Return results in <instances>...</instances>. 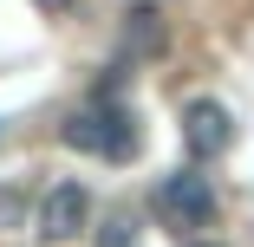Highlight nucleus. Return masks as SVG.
Returning a JSON list of instances; mask_svg holds the SVG:
<instances>
[{
	"instance_id": "obj_1",
	"label": "nucleus",
	"mask_w": 254,
	"mask_h": 247,
	"mask_svg": "<svg viewBox=\"0 0 254 247\" xmlns=\"http://www.w3.org/2000/svg\"><path fill=\"white\" fill-rule=\"evenodd\" d=\"M65 143H72V150H85V156L130 163V156H137V124H130V111H118V104H91V111H72Z\"/></svg>"
},
{
	"instance_id": "obj_2",
	"label": "nucleus",
	"mask_w": 254,
	"mask_h": 247,
	"mask_svg": "<svg viewBox=\"0 0 254 247\" xmlns=\"http://www.w3.org/2000/svg\"><path fill=\"white\" fill-rule=\"evenodd\" d=\"M157 215H163V228L195 234V228L215 221V195H209L202 176H163V182H157Z\"/></svg>"
},
{
	"instance_id": "obj_3",
	"label": "nucleus",
	"mask_w": 254,
	"mask_h": 247,
	"mask_svg": "<svg viewBox=\"0 0 254 247\" xmlns=\"http://www.w3.org/2000/svg\"><path fill=\"white\" fill-rule=\"evenodd\" d=\"M33 228H39V241H53V247L59 241H78L91 228V195L78 182H53V189L39 195V221Z\"/></svg>"
},
{
	"instance_id": "obj_4",
	"label": "nucleus",
	"mask_w": 254,
	"mask_h": 247,
	"mask_svg": "<svg viewBox=\"0 0 254 247\" xmlns=\"http://www.w3.org/2000/svg\"><path fill=\"white\" fill-rule=\"evenodd\" d=\"M228 143H235V117L215 104V98H189L183 104V150L195 163H215Z\"/></svg>"
},
{
	"instance_id": "obj_5",
	"label": "nucleus",
	"mask_w": 254,
	"mask_h": 247,
	"mask_svg": "<svg viewBox=\"0 0 254 247\" xmlns=\"http://www.w3.org/2000/svg\"><path fill=\"white\" fill-rule=\"evenodd\" d=\"M124 46H130V59L163 52V20L150 13V7H137V13H130V26H124Z\"/></svg>"
},
{
	"instance_id": "obj_6",
	"label": "nucleus",
	"mask_w": 254,
	"mask_h": 247,
	"mask_svg": "<svg viewBox=\"0 0 254 247\" xmlns=\"http://www.w3.org/2000/svg\"><path fill=\"white\" fill-rule=\"evenodd\" d=\"M98 247H137V221L118 208V215H105V228H98Z\"/></svg>"
},
{
	"instance_id": "obj_7",
	"label": "nucleus",
	"mask_w": 254,
	"mask_h": 247,
	"mask_svg": "<svg viewBox=\"0 0 254 247\" xmlns=\"http://www.w3.org/2000/svg\"><path fill=\"white\" fill-rule=\"evenodd\" d=\"M20 221V202H13V195H0V228H13Z\"/></svg>"
},
{
	"instance_id": "obj_8",
	"label": "nucleus",
	"mask_w": 254,
	"mask_h": 247,
	"mask_svg": "<svg viewBox=\"0 0 254 247\" xmlns=\"http://www.w3.org/2000/svg\"><path fill=\"white\" fill-rule=\"evenodd\" d=\"M33 7H39V13H65L72 0H33Z\"/></svg>"
},
{
	"instance_id": "obj_9",
	"label": "nucleus",
	"mask_w": 254,
	"mask_h": 247,
	"mask_svg": "<svg viewBox=\"0 0 254 247\" xmlns=\"http://www.w3.org/2000/svg\"><path fill=\"white\" fill-rule=\"evenodd\" d=\"M137 7H150V0H137Z\"/></svg>"
}]
</instances>
